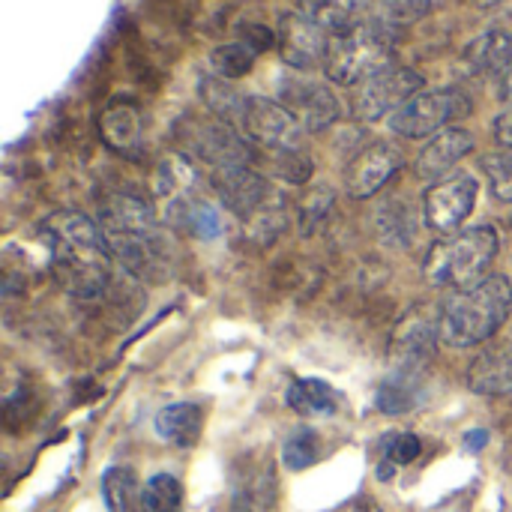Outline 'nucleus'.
Returning <instances> with one entry per match:
<instances>
[{
	"instance_id": "c9c22d12",
	"label": "nucleus",
	"mask_w": 512,
	"mask_h": 512,
	"mask_svg": "<svg viewBox=\"0 0 512 512\" xmlns=\"http://www.w3.org/2000/svg\"><path fill=\"white\" fill-rule=\"evenodd\" d=\"M495 138L504 150L512 153V105H507L498 117H495Z\"/></svg>"
},
{
	"instance_id": "aec40b11",
	"label": "nucleus",
	"mask_w": 512,
	"mask_h": 512,
	"mask_svg": "<svg viewBox=\"0 0 512 512\" xmlns=\"http://www.w3.org/2000/svg\"><path fill=\"white\" fill-rule=\"evenodd\" d=\"M468 384L480 396H510L512 357L507 351H486L468 369Z\"/></svg>"
},
{
	"instance_id": "c756f323",
	"label": "nucleus",
	"mask_w": 512,
	"mask_h": 512,
	"mask_svg": "<svg viewBox=\"0 0 512 512\" xmlns=\"http://www.w3.org/2000/svg\"><path fill=\"white\" fill-rule=\"evenodd\" d=\"M333 204H336V198H333V192H330L327 186L312 189V192L300 201V210H297L300 231H303L306 237L315 234V231L327 222V216L333 213Z\"/></svg>"
},
{
	"instance_id": "20e7f679",
	"label": "nucleus",
	"mask_w": 512,
	"mask_h": 512,
	"mask_svg": "<svg viewBox=\"0 0 512 512\" xmlns=\"http://www.w3.org/2000/svg\"><path fill=\"white\" fill-rule=\"evenodd\" d=\"M210 183L222 198V204L246 222V231L255 240L267 243L282 231L285 225L282 198L270 189V183L258 171H252V165L216 168Z\"/></svg>"
},
{
	"instance_id": "473e14b6",
	"label": "nucleus",
	"mask_w": 512,
	"mask_h": 512,
	"mask_svg": "<svg viewBox=\"0 0 512 512\" xmlns=\"http://www.w3.org/2000/svg\"><path fill=\"white\" fill-rule=\"evenodd\" d=\"M312 168V159H306L300 150H273V174L288 183H306Z\"/></svg>"
},
{
	"instance_id": "9b49d317",
	"label": "nucleus",
	"mask_w": 512,
	"mask_h": 512,
	"mask_svg": "<svg viewBox=\"0 0 512 512\" xmlns=\"http://www.w3.org/2000/svg\"><path fill=\"white\" fill-rule=\"evenodd\" d=\"M279 102L297 117L303 132H324L342 117L336 93L327 84L303 75H285L279 81Z\"/></svg>"
},
{
	"instance_id": "c85d7f7f",
	"label": "nucleus",
	"mask_w": 512,
	"mask_h": 512,
	"mask_svg": "<svg viewBox=\"0 0 512 512\" xmlns=\"http://www.w3.org/2000/svg\"><path fill=\"white\" fill-rule=\"evenodd\" d=\"M375 21H381L384 27H396V24H414L423 15H429L432 0H375Z\"/></svg>"
},
{
	"instance_id": "e433bc0d",
	"label": "nucleus",
	"mask_w": 512,
	"mask_h": 512,
	"mask_svg": "<svg viewBox=\"0 0 512 512\" xmlns=\"http://www.w3.org/2000/svg\"><path fill=\"white\" fill-rule=\"evenodd\" d=\"M486 441H489V432H486V429H474V432H468V438H465L468 450H483Z\"/></svg>"
},
{
	"instance_id": "f257e3e1",
	"label": "nucleus",
	"mask_w": 512,
	"mask_h": 512,
	"mask_svg": "<svg viewBox=\"0 0 512 512\" xmlns=\"http://www.w3.org/2000/svg\"><path fill=\"white\" fill-rule=\"evenodd\" d=\"M39 237L51 252L57 285L75 300H96L111 279V246L102 228L75 210H57L42 219Z\"/></svg>"
},
{
	"instance_id": "6e6552de",
	"label": "nucleus",
	"mask_w": 512,
	"mask_h": 512,
	"mask_svg": "<svg viewBox=\"0 0 512 512\" xmlns=\"http://www.w3.org/2000/svg\"><path fill=\"white\" fill-rule=\"evenodd\" d=\"M186 150L216 168H234V165H252V150L237 126L219 120V117H192L177 129Z\"/></svg>"
},
{
	"instance_id": "b1692460",
	"label": "nucleus",
	"mask_w": 512,
	"mask_h": 512,
	"mask_svg": "<svg viewBox=\"0 0 512 512\" xmlns=\"http://www.w3.org/2000/svg\"><path fill=\"white\" fill-rule=\"evenodd\" d=\"M144 489L138 486V477L132 468H108L102 474V498L108 512H138L141 510Z\"/></svg>"
},
{
	"instance_id": "2eb2a0df",
	"label": "nucleus",
	"mask_w": 512,
	"mask_h": 512,
	"mask_svg": "<svg viewBox=\"0 0 512 512\" xmlns=\"http://www.w3.org/2000/svg\"><path fill=\"white\" fill-rule=\"evenodd\" d=\"M474 150V135L462 126H447L444 132L432 135V141L420 150L417 156V177L429 180V183H441V177H447L456 162H462L468 153Z\"/></svg>"
},
{
	"instance_id": "ddd939ff",
	"label": "nucleus",
	"mask_w": 512,
	"mask_h": 512,
	"mask_svg": "<svg viewBox=\"0 0 512 512\" xmlns=\"http://www.w3.org/2000/svg\"><path fill=\"white\" fill-rule=\"evenodd\" d=\"M474 201H477V180L471 174L447 177L426 192V225L441 234H450L471 216Z\"/></svg>"
},
{
	"instance_id": "a878e982",
	"label": "nucleus",
	"mask_w": 512,
	"mask_h": 512,
	"mask_svg": "<svg viewBox=\"0 0 512 512\" xmlns=\"http://www.w3.org/2000/svg\"><path fill=\"white\" fill-rule=\"evenodd\" d=\"M255 51L246 45V42H225V45H216L210 51V66L219 78L225 81H234V78H243L252 72L255 66Z\"/></svg>"
},
{
	"instance_id": "7c9ffc66",
	"label": "nucleus",
	"mask_w": 512,
	"mask_h": 512,
	"mask_svg": "<svg viewBox=\"0 0 512 512\" xmlns=\"http://www.w3.org/2000/svg\"><path fill=\"white\" fill-rule=\"evenodd\" d=\"M318 453H321V441L312 429H297L282 447V459L288 471H306L309 465L318 462Z\"/></svg>"
},
{
	"instance_id": "5701e85b",
	"label": "nucleus",
	"mask_w": 512,
	"mask_h": 512,
	"mask_svg": "<svg viewBox=\"0 0 512 512\" xmlns=\"http://www.w3.org/2000/svg\"><path fill=\"white\" fill-rule=\"evenodd\" d=\"M273 507H276V474L270 462H264L249 474H243L234 492L231 512H273Z\"/></svg>"
},
{
	"instance_id": "58836bf2",
	"label": "nucleus",
	"mask_w": 512,
	"mask_h": 512,
	"mask_svg": "<svg viewBox=\"0 0 512 512\" xmlns=\"http://www.w3.org/2000/svg\"><path fill=\"white\" fill-rule=\"evenodd\" d=\"M477 3H480L483 9H489V6H498V3H504V0H477Z\"/></svg>"
},
{
	"instance_id": "72a5a7b5",
	"label": "nucleus",
	"mask_w": 512,
	"mask_h": 512,
	"mask_svg": "<svg viewBox=\"0 0 512 512\" xmlns=\"http://www.w3.org/2000/svg\"><path fill=\"white\" fill-rule=\"evenodd\" d=\"M423 453V444L411 432H396L384 441V462L387 465H411Z\"/></svg>"
},
{
	"instance_id": "4468645a",
	"label": "nucleus",
	"mask_w": 512,
	"mask_h": 512,
	"mask_svg": "<svg viewBox=\"0 0 512 512\" xmlns=\"http://www.w3.org/2000/svg\"><path fill=\"white\" fill-rule=\"evenodd\" d=\"M402 168V150L378 141L372 147H366L345 171V186L354 198H372L384 183H390V177Z\"/></svg>"
},
{
	"instance_id": "f03ea898",
	"label": "nucleus",
	"mask_w": 512,
	"mask_h": 512,
	"mask_svg": "<svg viewBox=\"0 0 512 512\" xmlns=\"http://www.w3.org/2000/svg\"><path fill=\"white\" fill-rule=\"evenodd\" d=\"M99 228L126 270L159 279L168 267V246L156 225L153 207L135 195H111L99 207Z\"/></svg>"
},
{
	"instance_id": "cd10ccee",
	"label": "nucleus",
	"mask_w": 512,
	"mask_h": 512,
	"mask_svg": "<svg viewBox=\"0 0 512 512\" xmlns=\"http://www.w3.org/2000/svg\"><path fill=\"white\" fill-rule=\"evenodd\" d=\"M417 405V384L414 375L408 372H396L390 381L381 384L378 390V408L384 414H405Z\"/></svg>"
},
{
	"instance_id": "393cba45",
	"label": "nucleus",
	"mask_w": 512,
	"mask_h": 512,
	"mask_svg": "<svg viewBox=\"0 0 512 512\" xmlns=\"http://www.w3.org/2000/svg\"><path fill=\"white\" fill-rule=\"evenodd\" d=\"M201 99H204V105L210 108L213 117H219V120L237 126V123H240V114H243V108H246L249 93H240V90L231 87L225 78H204V81H201Z\"/></svg>"
},
{
	"instance_id": "ea45409f",
	"label": "nucleus",
	"mask_w": 512,
	"mask_h": 512,
	"mask_svg": "<svg viewBox=\"0 0 512 512\" xmlns=\"http://www.w3.org/2000/svg\"><path fill=\"white\" fill-rule=\"evenodd\" d=\"M510 222H512V216H510Z\"/></svg>"
},
{
	"instance_id": "f704fd0d",
	"label": "nucleus",
	"mask_w": 512,
	"mask_h": 512,
	"mask_svg": "<svg viewBox=\"0 0 512 512\" xmlns=\"http://www.w3.org/2000/svg\"><path fill=\"white\" fill-rule=\"evenodd\" d=\"M240 42H246L255 54H261V51H267L273 42H276V33L273 30H267L264 24H246L243 27V39Z\"/></svg>"
},
{
	"instance_id": "f8f14e48",
	"label": "nucleus",
	"mask_w": 512,
	"mask_h": 512,
	"mask_svg": "<svg viewBox=\"0 0 512 512\" xmlns=\"http://www.w3.org/2000/svg\"><path fill=\"white\" fill-rule=\"evenodd\" d=\"M276 39H279L285 63L306 72V69H315L327 60L333 36H327V30L318 27L312 18H306L303 12H285L279 18Z\"/></svg>"
},
{
	"instance_id": "f3484780",
	"label": "nucleus",
	"mask_w": 512,
	"mask_h": 512,
	"mask_svg": "<svg viewBox=\"0 0 512 512\" xmlns=\"http://www.w3.org/2000/svg\"><path fill=\"white\" fill-rule=\"evenodd\" d=\"M462 60L474 75H507L512 69V33L504 27L480 33L468 42Z\"/></svg>"
},
{
	"instance_id": "412c9836",
	"label": "nucleus",
	"mask_w": 512,
	"mask_h": 512,
	"mask_svg": "<svg viewBox=\"0 0 512 512\" xmlns=\"http://www.w3.org/2000/svg\"><path fill=\"white\" fill-rule=\"evenodd\" d=\"M285 402L300 417H333L339 411V393L321 378H297L288 387Z\"/></svg>"
},
{
	"instance_id": "423d86ee",
	"label": "nucleus",
	"mask_w": 512,
	"mask_h": 512,
	"mask_svg": "<svg viewBox=\"0 0 512 512\" xmlns=\"http://www.w3.org/2000/svg\"><path fill=\"white\" fill-rule=\"evenodd\" d=\"M393 66V30L381 21H363L330 39L324 72L342 87H354Z\"/></svg>"
},
{
	"instance_id": "bb28decb",
	"label": "nucleus",
	"mask_w": 512,
	"mask_h": 512,
	"mask_svg": "<svg viewBox=\"0 0 512 512\" xmlns=\"http://www.w3.org/2000/svg\"><path fill=\"white\" fill-rule=\"evenodd\" d=\"M144 512H180L183 510V486L171 474H156L147 480L141 495Z\"/></svg>"
},
{
	"instance_id": "4be33fe9",
	"label": "nucleus",
	"mask_w": 512,
	"mask_h": 512,
	"mask_svg": "<svg viewBox=\"0 0 512 512\" xmlns=\"http://www.w3.org/2000/svg\"><path fill=\"white\" fill-rule=\"evenodd\" d=\"M297 12L312 18L327 33H345L363 24L366 0H297Z\"/></svg>"
},
{
	"instance_id": "a211bd4d",
	"label": "nucleus",
	"mask_w": 512,
	"mask_h": 512,
	"mask_svg": "<svg viewBox=\"0 0 512 512\" xmlns=\"http://www.w3.org/2000/svg\"><path fill=\"white\" fill-rule=\"evenodd\" d=\"M99 132H102V141L120 153V156H138L141 153V114L135 105L129 102H114L102 111L99 117Z\"/></svg>"
},
{
	"instance_id": "9d476101",
	"label": "nucleus",
	"mask_w": 512,
	"mask_h": 512,
	"mask_svg": "<svg viewBox=\"0 0 512 512\" xmlns=\"http://www.w3.org/2000/svg\"><path fill=\"white\" fill-rule=\"evenodd\" d=\"M237 129L249 141L270 147V150H300V138H303V126L282 102L252 96V93L246 99Z\"/></svg>"
},
{
	"instance_id": "7ed1b4c3",
	"label": "nucleus",
	"mask_w": 512,
	"mask_h": 512,
	"mask_svg": "<svg viewBox=\"0 0 512 512\" xmlns=\"http://www.w3.org/2000/svg\"><path fill=\"white\" fill-rule=\"evenodd\" d=\"M512 315V285L504 276H486L468 291H456L438 321V333L453 348H471L495 336Z\"/></svg>"
},
{
	"instance_id": "6ab92c4d",
	"label": "nucleus",
	"mask_w": 512,
	"mask_h": 512,
	"mask_svg": "<svg viewBox=\"0 0 512 512\" xmlns=\"http://www.w3.org/2000/svg\"><path fill=\"white\" fill-rule=\"evenodd\" d=\"M201 429H204V414L192 402H177L156 414V435L180 450L195 447L201 438Z\"/></svg>"
},
{
	"instance_id": "39448f33",
	"label": "nucleus",
	"mask_w": 512,
	"mask_h": 512,
	"mask_svg": "<svg viewBox=\"0 0 512 512\" xmlns=\"http://www.w3.org/2000/svg\"><path fill=\"white\" fill-rule=\"evenodd\" d=\"M495 255H498V234L489 225L459 231L432 246L426 258V279L438 288L468 291L483 282Z\"/></svg>"
},
{
	"instance_id": "1a4fd4ad",
	"label": "nucleus",
	"mask_w": 512,
	"mask_h": 512,
	"mask_svg": "<svg viewBox=\"0 0 512 512\" xmlns=\"http://www.w3.org/2000/svg\"><path fill=\"white\" fill-rule=\"evenodd\" d=\"M420 90H423V75L417 69L393 63L360 84V93L354 99V114L360 120H381L387 114H396Z\"/></svg>"
},
{
	"instance_id": "dca6fc26",
	"label": "nucleus",
	"mask_w": 512,
	"mask_h": 512,
	"mask_svg": "<svg viewBox=\"0 0 512 512\" xmlns=\"http://www.w3.org/2000/svg\"><path fill=\"white\" fill-rule=\"evenodd\" d=\"M438 339H441V333L429 321H423V318L402 321V327L393 333V345H390V357H393L396 372L417 375L426 366V360L435 357Z\"/></svg>"
},
{
	"instance_id": "2f4dec72",
	"label": "nucleus",
	"mask_w": 512,
	"mask_h": 512,
	"mask_svg": "<svg viewBox=\"0 0 512 512\" xmlns=\"http://www.w3.org/2000/svg\"><path fill=\"white\" fill-rule=\"evenodd\" d=\"M480 168L486 171V177H489V186H492L495 198L512 204V153L510 150L486 153V156L480 159Z\"/></svg>"
},
{
	"instance_id": "0eeeda50",
	"label": "nucleus",
	"mask_w": 512,
	"mask_h": 512,
	"mask_svg": "<svg viewBox=\"0 0 512 512\" xmlns=\"http://www.w3.org/2000/svg\"><path fill=\"white\" fill-rule=\"evenodd\" d=\"M468 114H471V102L462 90L456 87L420 90L396 114H390V129L402 138H429Z\"/></svg>"
},
{
	"instance_id": "4c0bfd02",
	"label": "nucleus",
	"mask_w": 512,
	"mask_h": 512,
	"mask_svg": "<svg viewBox=\"0 0 512 512\" xmlns=\"http://www.w3.org/2000/svg\"><path fill=\"white\" fill-rule=\"evenodd\" d=\"M501 99L512 105V69L504 75V81H501Z\"/></svg>"
}]
</instances>
